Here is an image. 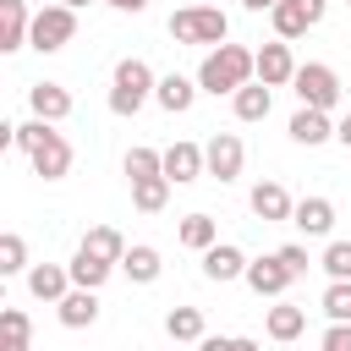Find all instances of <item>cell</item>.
<instances>
[{"label": "cell", "instance_id": "9c48e42d", "mask_svg": "<svg viewBox=\"0 0 351 351\" xmlns=\"http://www.w3.org/2000/svg\"><path fill=\"white\" fill-rule=\"evenodd\" d=\"M247 203H252V214H258L263 225H291V214H296V197H291L280 181H258V186L247 192Z\"/></svg>", "mask_w": 351, "mask_h": 351}, {"label": "cell", "instance_id": "cb8c5ba5", "mask_svg": "<svg viewBox=\"0 0 351 351\" xmlns=\"http://www.w3.org/2000/svg\"><path fill=\"white\" fill-rule=\"evenodd\" d=\"M263 329H269V340H296V335L307 329V307H296V302H280V296H274V307H269Z\"/></svg>", "mask_w": 351, "mask_h": 351}, {"label": "cell", "instance_id": "4fadbf2b", "mask_svg": "<svg viewBox=\"0 0 351 351\" xmlns=\"http://www.w3.org/2000/svg\"><path fill=\"white\" fill-rule=\"evenodd\" d=\"M55 313H60V324H66V329H93V324H99V291L71 285V291L55 302Z\"/></svg>", "mask_w": 351, "mask_h": 351}, {"label": "cell", "instance_id": "7c38bea8", "mask_svg": "<svg viewBox=\"0 0 351 351\" xmlns=\"http://www.w3.org/2000/svg\"><path fill=\"white\" fill-rule=\"evenodd\" d=\"M291 77H296V55H291V44H285V38L263 44V49H258V82H269V88H285Z\"/></svg>", "mask_w": 351, "mask_h": 351}, {"label": "cell", "instance_id": "277c9868", "mask_svg": "<svg viewBox=\"0 0 351 351\" xmlns=\"http://www.w3.org/2000/svg\"><path fill=\"white\" fill-rule=\"evenodd\" d=\"M170 38L176 44H208V49H219V44H230V16L219 5H181V11H170Z\"/></svg>", "mask_w": 351, "mask_h": 351}, {"label": "cell", "instance_id": "7402d4cb", "mask_svg": "<svg viewBox=\"0 0 351 351\" xmlns=\"http://www.w3.org/2000/svg\"><path fill=\"white\" fill-rule=\"evenodd\" d=\"M121 269H126V280H132V285H154V280L165 274L159 247H148V241H132V247H126V258H121Z\"/></svg>", "mask_w": 351, "mask_h": 351}, {"label": "cell", "instance_id": "9a60e30c", "mask_svg": "<svg viewBox=\"0 0 351 351\" xmlns=\"http://www.w3.org/2000/svg\"><path fill=\"white\" fill-rule=\"evenodd\" d=\"M197 82L192 77H181V71H170V77H159V88H154V104L159 110H170V115H186L192 104H197Z\"/></svg>", "mask_w": 351, "mask_h": 351}, {"label": "cell", "instance_id": "d6986e66", "mask_svg": "<svg viewBox=\"0 0 351 351\" xmlns=\"http://www.w3.org/2000/svg\"><path fill=\"white\" fill-rule=\"evenodd\" d=\"M291 225H296L302 236H329V230H335V203H329V197H296Z\"/></svg>", "mask_w": 351, "mask_h": 351}, {"label": "cell", "instance_id": "ffe728a7", "mask_svg": "<svg viewBox=\"0 0 351 351\" xmlns=\"http://www.w3.org/2000/svg\"><path fill=\"white\" fill-rule=\"evenodd\" d=\"M27 291H33L38 302H60V296L71 291V269H66V263H33V269H27Z\"/></svg>", "mask_w": 351, "mask_h": 351}, {"label": "cell", "instance_id": "d4e9b609", "mask_svg": "<svg viewBox=\"0 0 351 351\" xmlns=\"http://www.w3.org/2000/svg\"><path fill=\"white\" fill-rule=\"evenodd\" d=\"M170 176H148V181H132V208L137 214H159L165 203H170Z\"/></svg>", "mask_w": 351, "mask_h": 351}, {"label": "cell", "instance_id": "6da1fadb", "mask_svg": "<svg viewBox=\"0 0 351 351\" xmlns=\"http://www.w3.org/2000/svg\"><path fill=\"white\" fill-rule=\"evenodd\" d=\"M252 77H258V49H247V44H219V49H208L203 66H197V88L214 93V99L247 88Z\"/></svg>", "mask_w": 351, "mask_h": 351}, {"label": "cell", "instance_id": "ba28073f", "mask_svg": "<svg viewBox=\"0 0 351 351\" xmlns=\"http://www.w3.org/2000/svg\"><path fill=\"white\" fill-rule=\"evenodd\" d=\"M203 165H208V176H214V181H236V176H241V165H247L241 137H236V132H214V137L203 143Z\"/></svg>", "mask_w": 351, "mask_h": 351}, {"label": "cell", "instance_id": "ac0fdd59", "mask_svg": "<svg viewBox=\"0 0 351 351\" xmlns=\"http://www.w3.org/2000/svg\"><path fill=\"white\" fill-rule=\"evenodd\" d=\"M165 176H170L176 186H186V181L208 176V165H203V148H197V143H170V148H165Z\"/></svg>", "mask_w": 351, "mask_h": 351}, {"label": "cell", "instance_id": "8d00e7d4", "mask_svg": "<svg viewBox=\"0 0 351 351\" xmlns=\"http://www.w3.org/2000/svg\"><path fill=\"white\" fill-rule=\"evenodd\" d=\"M230 351H263V346H258L252 335H230Z\"/></svg>", "mask_w": 351, "mask_h": 351}, {"label": "cell", "instance_id": "8992f818", "mask_svg": "<svg viewBox=\"0 0 351 351\" xmlns=\"http://www.w3.org/2000/svg\"><path fill=\"white\" fill-rule=\"evenodd\" d=\"M291 88H296V99L313 104V110H335V104H340V77H335V66H324V60L296 66Z\"/></svg>", "mask_w": 351, "mask_h": 351}, {"label": "cell", "instance_id": "2e32d148", "mask_svg": "<svg viewBox=\"0 0 351 351\" xmlns=\"http://www.w3.org/2000/svg\"><path fill=\"white\" fill-rule=\"evenodd\" d=\"M27 104H33L38 121H55V126H60V121L71 115V88H60V82H33V88H27Z\"/></svg>", "mask_w": 351, "mask_h": 351}, {"label": "cell", "instance_id": "4dcf8cb0", "mask_svg": "<svg viewBox=\"0 0 351 351\" xmlns=\"http://www.w3.org/2000/svg\"><path fill=\"white\" fill-rule=\"evenodd\" d=\"M0 274H27V241L16 230L0 236Z\"/></svg>", "mask_w": 351, "mask_h": 351}, {"label": "cell", "instance_id": "83f0119b", "mask_svg": "<svg viewBox=\"0 0 351 351\" xmlns=\"http://www.w3.org/2000/svg\"><path fill=\"white\" fill-rule=\"evenodd\" d=\"M82 247H88L93 258H110V263H121V258H126V236H121L115 225H93V230L82 236Z\"/></svg>", "mask_w": 351, "mask_h": 351}, {"label": "cell", "instance_id": "e575fe53", "mask_svg": "<svg viewBox=\"0 0 351 351\" xmlns=\"http://www.w3.org/2000/svg\"><path fill=\"white\" fill-rule=\"evenodd\" d=\"M318 351H351V324H329L324 340H318Z\"/></svg>", "mask_w": 351, "mask_h": 351}, {"label": "cell", "instance_id": "d6a6232c", "mask_svg": "<svg viewBox=\"0 0 351 351\" xmlns=\"http://www.w3.org/2000/svg\"><path fill=\"white\" fill-rule=\"evenodd\" d=\"M318 269H324L329 280H351V241H329L324 258H318Z\"/></svg>", "mask_w": 351, "mask_h": 351}, {"label": "cell", "instance_id": "b9f144b4", "mask_svg": "<svg viewBox=\"0 0 351 351\" xmlns=\"http://www.w3.org/2000/svg\"><path fill=\"white\" fill-rule=\"evenodd\" d=\"M346 5H351V0H346Z\"/></svg>", "mask_w": 351, "mask_h": 351}, {"label": "cell", "instance_id": "4316f807", "mask_svg": "<svg viewBox=\"0 0 351 351\" xmlns=\"http://www.w3.org/2000/svg\"><path fill=\"white\" fill-rule=\"evenodd\" d=\"M176 236H181V247H192V252H208V247L219 241V225H214L208 214H186Z\"/></svg>", "mask_w": 351, "mask_h": 351}, {"label": "cell", "instance_id": "f1b7e54d", "mask_svg": "<svg viewBox=\"0 0 351 351\" xmlns=\"http://www.w3.org/2000/svg\"><path fill=\"white\" fill-rule=\"evenodd\" d=\"M121 170H126V181H148V176H165V154H159V148H126Z\"/></svg>", "mask_w": 351, "mask_h": 351}, {"label": "cell", "instance_id": "484cf974", "mask_svg": "<svg viewBox=\"0 0 351 351\" xmlns=\"http://www.w3.org/2000/svg\"><path fill=\"white\" fill-rule=\"evenodd\" d=\"M165 335L181 340V346H186V340L197 346L208 329H203V313H197V307H170V313H165Z\"/></svg>", "mask_w": 351, "mask_h": 351}, {"label": "cell", "instance_id": "f546056e", "mask_svg": "<svg viewBox=\"0 0 351 351\" xmlns=\"http://www.w3.org/2000/svg\"><path fill=\"white\" fill-rule=\"evenodd\" d=\"M318 307L329 313V324H351V280H329V291H324Z\"/></svg>", "mask_w": 351, "mask_h": 351}, {"label": "cell", "instance_id": "d590c367", "mask_svg": "<svg viewBox=\"0 0 351 351\" xmlns=\"http://www.w3.org/2000/svg\"><path fill=\"white\" fill-rule=\"evenodd\" d=\"M197 351H230V335H203Z\"/></svg>", "mask_w": 351, "mask_h": 351}, {"label": "cell", "instance_id": "f35d334b", "mask_svg": "<svg viewBox=\"0 0 351 351\" xmlns=\"http://www.w3.org/2000/svg\"><path fill=\"white\" fill-rule=\"evenodd\" d=\"M104 5H115V11H132V16H137V11H148V0H104Z\"/></svg>", "mask_w": 351, "mask_h": 351}, {"label": "cell", "instance_id": "603a6c76", "mask_svg": "<svg viewBox=\"0 0 351 351\" xmlns=\"http://www.w3.org/2000/svg\"><path fill=\"white\" fill-rule=\"evenodd\" d=\"M66 269H71V285H82V291H99V285H104V280H110L121 263H110V258H93L88 247H77Z\"/></svg>", "mask_w": 351, "mask_h": 351}, {"label": "cell", "instance_id": "e0dca14e", "mask_svg": "<svg viewBox=\"0 0 351 351\" xmlns=\"http://www.w3.org/2000/svg\"><path fill=\"white\" fill-rule=\"evenodd\" d=\"M335 137V121H329V110H313V104H302L296 115H291V143H302V148H318V143H329Z\"/></svg>", "mask_w": 351, "mask_h": 351}, {"label": "cell", "instance_id": "8fae6325", "mask_svg": "<svg viewBox=\"0 0 351 351\" xmlns=\"http://www.w3.org/2000/svg\"><path fill=\"white\" fill-rule=\"evenodd\" d=\"M291 280H296V274L280 263V252H269V258H252V263H247V285H252L258 296H285V291H291Z\"/></svg>", "mask_w": 351, "mask_h": 351}, {"label": "cell", "instance_id": "5b68a950", "mask_svg": "<svg viewBox=\"0 0 351 351\" xmlns=\"http://www.w3.org/2000/svg\"><path fill=\"white\" fill-rule=\"evenodd\" d=\"M77 38V11L71 5H44V11H33V33H27V49H38V55H55V49H66Z\"/></svg>", "mask_w": 351, "mask_h": 351}, {"label": "cell", "instance_id": "74e56055", "mask_svg": "<svg viewBox=\"0 0 351 351\" xmlns=\"http://www.w3.org/2000/svg\"><path fill=\"white\" fill-rule=\"evenodd\" d=\"M335 143H346V148H351V115H340V121H335Z\"/></svg>", "mask_w": 351, "mask_h": 351}, {"label": "cell", "instance_id": "ab89813d", "mask_svg": "<svg viewBox=\"0 0 351 351\" xmlns=\"http://www.w3.org/2000/svg\"><path fill=\"white\" fill-rule=\"evenodd\" d=\"M241 5H247V11H258V16H263V11H274V5H280V0H241Z\"/></svg>", "mask_w": 351, "mask_h": 351}, {"label": "cell", "instance_id": "60d3db41", "mask_svg": "<svg viewBox=\"0 0 351 351\" xmlns=\"http://www.w3.org/2000/svg\"><path fill=\"white\" fill-rule=\"evenodd\" d=\"M60 5H71V11H82V5H88V0H60Z\"/></svg>", "mask_w": 351, "mask_h": 351}, {"label": "cell", "instance_id": "1f68e13d", "mask_svg": "<svg viewBox=\"0 0 351 351\" xmlns=\"http://www.w3.org/2000/svg\"><path fill=\"white\" fill-rule=\"evenodd\" d=\"M27 340H33L27 313H22V307H5V313H0V346H27Z\"/></svg>", "mask_w": 351, "mask_h": 351}, {"label": "cell", "instance_id": "3957f363", "mask_svg": "<svg viewBox=\"0 0 351 351\" xmlns=\"http://www.w3.org/2000/svg\"><path fill=\"white\" fill-rule=\"evenodd\" d=\"M154 88H159L154 66L137 60V55H126V60H115V71H110V110H115V115H137V110L154 99Z\"/></svg>", "mask_w": 351, "mask_h": 351}, {"label": "cell", "instance_id": "5bb4252c", "mask_svg": "<svg viewBox=\"0 0 351 351\" xmlns=\"http://www.w3.org/2000/svg\"><path fill=\"white\" fill-rule=\"evenodd\" d=\"M27 33H33V11L27 0H0V49H27Z\"/></svg>", "mask_w": 351, "mask_h": 351}, {"label": "cell", "instance_id": "44dd1931", "mask_svg": "<svg viewBox=\"0 0 351 351\" xmlns=\"http://www.w3.org/2000/svg\"><path fill=\"white\" fill-rule=\"evenodd\" d=\"M230 110H236V121H269V110H274V93H269V82H247V88H236L230 93Z\"/></svg>", "mask_w": 351, "mask_h": 351}, {"label": "cell", "instance_id": "30bf717a", "mask_svg": "<svg viewBox=\"0 0 351 351\" xmlns=\"http://www.w3.org/2000/svg\"><path fill=\"white\" fill-rule=\"evenodd\" d=\"M247 252L236 247V241H214L208 252H203V274L214 280V285H225V280H247Z\"/></svg>", "mask_w": 351, "mask_h": 351}, {"label": "cell", "instance_id": "52a82bcc", "mask_svg": "<svg viewBox=\"0 0 351 351\" xmlns=\"http://www.w3.org/2000/svg\"><path fill=\"white\" fill-rule=\"evenodd\" d=\"M324 11H329V0H280L274 11H269V22H274V38H302L307 27H318L324 22Z\"/></svg>", "mask_w": 351, "mask_h": 351}, {"label": "cell", "instance_id": "7a4b0ae2", "mask_svg": "<svg viewBox=\"0 0 351 351\" xmlns=\"http://www.w3.org/2000/svg\"><path fill=\"white\" fill-rule=\"evenodd\" d=\"M16 148L33 159V170H38L44 181H60V176L71 170V143L55 132V121H38V115L22 121V126H16Z\"/></svg>", "mask_w": 351, "mask_h": 351}, {"label": "cell", "instance_id": "836d02e7", "mask_svg": "<svg viewBox=\"0 0 351 351\" xmlns=\"http://www.w3.org/2000/svg\"><path fill=\"white\" fill-rule=\"evenodd\" d=\"M280 263H285V269H291L296 280H302V274L313 269V258H307V247H296V241H285V247H280Z\"/></svg>", "mask_w": 351, "mask_h": 351}]
</instances>
